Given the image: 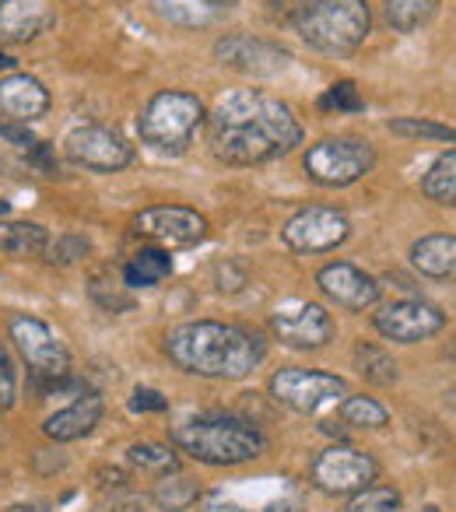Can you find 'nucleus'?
I'll return each instance as SVG.
<instances>
[{
    "label": "nucleus",
    "instance_id": "39",
    "mask_svg": "<svg viewBox=\"0 0 456 512\" xmlns=\"http://www.w3.org/2000/svg\"><path fill=\"white\" fill-rule=\"evenodd\" d=\"M200 509H204V512H243V505H239L236 498H228V495H221V491H214V495H204Z\"/></svg>",
    "mask_w": 456,
    "mask_h": 512
},
{
    "label": "nucleus",
    "instance_id": "28",
    "mask_svg": "<svg viewBox=\"0 0 456 512\" xmlns=\"http://www.w3.org/2000/svg\"><path fill=\"white\" fill-rule=\"evenodd\" d=\"M355 365L358 372H362L369 383L376 386H393L397 383V362H393V355H386L379 344H358L355 348Z\"/></svg>",
    "mask_w": 456,
    "mask_h": 512
},
{
    "label": "nucleus",
    "instance_id": "34",
    "mask_svg": "<svg viewBox=\"0 0 456 512\" xmlns=\"http://www.w3.org/2000/svg\"><path fill=\"white\" fill-rule=\"evenodd\" d=\"M320 109L323 113H362L365 99H362V92H358L355 81H334V85L323 92Z\"/></svg>",
    "mask_w": 456,
    "mask_h": 512
},
{
    "label": "nucleus",
    "instance_id": "33",
    "mask_svg": "<svg viewBox=\"0 0 456 512\" xmlns=\"http://www.w3.org/2000/svg\"><path fill=\"white\" fill-rule=\"evenodd\" d=\"M92 253V242L85 239V235H78V232H64V235H57V239H50V246H46V260H50L53 267H71V264H78L81 256H88Z\"/></svg>",
    "mask_w": 456,
    "mask_h": 512
},
{
    "label": "nucleus",
    "instance_id": "26",
    "mask_svg": "<svg viewBox=\"0 0 456 512\" xmlns=\"http://www.w3.org/2000/svg\"><path fill=\"white\" fill-rule=\"evenodd\" d=\"M127 463L141 470V474L165 477L179 470V453L172 446H162V442H134L127 449Z\"/></svg>",
    "mask_w": 456,
    "mask_h": 512
},
{
    "label": "nucleus",
    "instance_id": "41",
    "mask_svg": "<svg viewBox=\"0 0 456 512\" xmlns=\"http://www.w3.org/2000/svg\"><path fill=\"white\" fill-rule=\"evenodd\" d=\"M243 512H302V502L299 498H274V502L260 505V509H243Z\"/></svg>",
    "mask_w": 456,
    "mask_h": 512
},
{
    "label": "nucleus",
    "instance_id": "35",
    "mask_svg": "<svg viewBox=\"0 0 456 512\" xmlns=\"http://www.w3.org/2000/svg\"><path fill=\"white\" fill-rule=\"evenodd\" d=\"M15 393H18L15 365H11L8 351L0 348V411H11V407H15Z\"/></svg>",
    "mask_w": 456,
    "mask_h": 512
},
{
    "label": "nucleus",
    "instance_id": "43",
    "mask_svg": "<svg viewBox=\"0 0 456 512\" xmlns=\"http://www.w3.org/2000/svg\"><path fill=\"white\" fill-rule=\"evenodd\" d=\"M204 8H211V11H221V8H236L239 0H200Z\"/></svg>",
    "mask_w": 456,
    "mask_h": 512
},
{
    "label": "nucleus",
    "instance_id": "25",
    "mask_svg": "<svg viewBox=\"0 0 456 512\" xmlns=\"http://www.w3.org/2000/svg\"><path fill=\"white\" fill-rule=\"evenodd\" d=\"M200 498V488L193 477L186 474H165L162 481H158V488L151 491V502L158 505L162 512H186L190 505H197Z\"/></svg>",
    "mask_w": 456,
    "mask_h": 512
},
{
    "label": "nucleus",
    "instance_id": "27",
    "mask_svg": "<svg viewBox=\"0 0 456 512\" xmlns=\"http://www.w3.org/2000/svg\"><path fill=\"white\" fill-rule=\"evenodd\" d=\"M337 418L351 428H386L390 425L386 407L379 404V400L365 397V393H358V397H344L341 404H337Z\"/></svg>",
    "mask_w": 456,
    "mask_h": 512
},
{
    "label": "nucleus",
    "instance_id": "6",
    "mask_svg": "<svg viewBox=\"0 0 456 512\" xmlns=\"http://www.w3.org/2000/svg\"><path fill=\"white\" fill-rule=\"evenodd\" d=\"M302 169L313 183L344 190L376 169V148L362 137H323L306 151Z\"/></svg>",
    "mask_w": 456,
    "mask_h": 512
},
{
    "label": "nucleus",
    "instance_id": "16",
    "mask_svg": "<svg viewBox=\"0 0 456 512\" xmlns=\"http://www.w3.org/2000/svg\"><path fill=\"white\" fill-rule=\"evenodd\" d=\"M316 285L334 306L348 309V313H365V309H372L379 302V281L372 274H365L362 267L348 264V260L320 267Z\"/></svg>",
    "mask_w": 456,
    "mask_h": 512
},
{
    "label": "nucleus",
    "instance_id": "40",
    "mask_svg": "<svg viewBox=\"0 0 456 512\" xmlns=\"http://www.w3.org/2000/svg\"><path fill=\"white\" fill-rule=\"evenodd\" d=\"M144 505H148V498L130 495V491H127V498H123V502H120V495L109 498V509H102V512H144Z\"/></svg>",
    "mask_w": 456,
    "mask_h": 512
},
{
    "label": "nucleus",
    "instance_id": "29",
    "mask_svg": "<svg viewBox=\"0 0 456 512\" xmlns=\"http://www.w3.org/2000/svg\"><path fill=\"white\" fill-rule=\"evenodd\" d=\"M386 130L397 137H414V141H442V144H456V127L446 123H432V120H418V116H400L390 120Z\"/></svg>",
    "mask_w": 456,
    "mask_h": 512
},
{
    "label": "nucleus",
    "instance_id": "37",
    "mask_svg": "<svg viewBox=\"0 0 456 512\" xmlns=\"http://www.w3.org/2000/svg\"><path fill=\"white\" fill-rule=\"evenodd\" d=\"M130 407H134L137 414H162V411H169V400H165L158 390H148V386H137V390H134V400H130Z\"/></svg>",
    "mask_w": 456,
    "mask_h": 512
},
{
    "label": "nucleus",
    "instance_id": "9",
    "mask_svg": "<svg viewBox=\"0 0 456 512\" xmlns=\"http://www.w3.org/2000/svg\"><path fill=\"white\" fill-rule=\"evenodd\" d=\"M376 477H379V463L365 449L344 446V442L316 453L313 467H309V481L323 495H355V491L369 488Z\"/></svg>",
    "mask_w": 456,
    "mask_h": 512
},
{
    "label": "nucleus",
    "instance_id": "20",
    "mask_svg": "<svg viewBox=\"0 0 456 512\" xmlns=\"http://www.w3.org/2000/svg\"><path fill=\"white\" fill-rule=\"evenodd\" d=\"M411 264L428 281H456V235H421L411 246Z\"/></svg>",
    "mask_w": 456,
    "mask_h": 512
},
{
    "label": "nucleus",
    "instance_id": "45",
    "mask_svg": "<svg viewBox=\"0 0 456 512\" xmlns=\"http://www.w3.org/2000/svg\"><path fill=\"white\" fill-rule=\"evenodd\" d=\"M8 211H11V204L4 197H0V214H8Z\"/></svg>",
    "mask_w": 456,
    "mask_h": 512
},
{
    "label": "nucleus",
    "instance_id": "8",
    "mask_svg": "<svg viewBox=\"0 0 456 512\" xmlns=\"http://www.w3.org/2000/svg\"><path fill=\"white\" fill-rule=\"evenodd\" d=\"M267 390L281 407L295 414H320L348 397V383L341 376H330V372L320 369H299V365L274 372Z\"/></svg>",
    "mask_w": 456,
    "mask_h": 512
},
{
    "label": "nucleus",
    "instance_id": "22",
    "mask_svg": "<svg viewBox=\"0 0 456 512\" xmlns=\"http://www.w3.org/2000/svg\"><path fill=\"white\" fill-rule=\"evenodd\" d=\"M50 232L36 221H0V253L8 256H43Z\"/></svg>",
    "mask_w": 456,
    "mask_h": 512
},
{
    "label": "nucleus",
    "instance_id": "42",
    "mask_svg": "<svg viewBox=\"0 0 456 512\" xmlns=\"http://www.w3.org/2000/svg\"><path fill=\"white\" fill-rule=\"evenodd\" d=\"M4 512H53L50 505H39V502H18V505H8Z\"/></svg>",
    "mask_w": 456,
    "mask_h": 512
},
{
    "label": "nucleus",
    "instance_id": "38",
    "mask_svg": "<svg viewBox=\"0 0 456 512\" xmlns=\"http://www.w3.org/2000/svg\"><path fill=\"white\" fill-rule=\"evenodd\" d=\"M0 137H4V141H11L15 148H25V151H32L39 144L36 134L29 130V123H11V120H4V123H0Z\"/></svg>",
    "mask_w": 456,
    "mask_h": 512
},
{
    "label": "nucleus",
    "instance_id": "4",
    "mask_svg": "<svg viewBox=\"0 0 456 512\" xmlns=\"http://www.w3.org/2000/svg\"><path fill=\"white\" fill-rule=\"evenodd\" d=\"M292 29L302 43L320 53H355L372 32V11L365 0H302Z\"/></svg>",
    "mask_w": 456,
    "mask_h": 512
},
{
    "label": "nucleus",
    "instance_id": "32",
    "mask_svg": "<svg viewBox=\"0 0 456 512\" xmlns=\"http://www.w3.org/2000/svg\"><path fill=\"white\" fill-rule=\"evenodd\" d=\"M155 11L165 18V22L186 25V29L207 25V18H211V8H204L200 0H155Z\"/></svg>",
    "mask_w": 456,
    "mask_h": 512
},
{
    "label": "nucleus",
    "instance_id": "30",
    "mask_svg": "<svg viewBox=\"0 0 456 512\" xmlns=\"http://www.w3.org/2000/svg\"><path fill=\"white\" fill-rule=\"evenodd\" d=\"M400 491L390 484H369V488L355 491L348 498V512H397L400 509Z\"/></svg>",
    "mask_w": 456,
    "mask_h": 512
},
{
    "label": "nucleus",
    "instance_id": "46",
    "mask_svg": "<svg viewBox=\"0 0 456 512\" xmlns=\"http://www.w3.org/2000/svg\"><path fill=\"white\" fill-rule=\"evenodd\" d=\"M425 512H439V505H425Z\"/></svg>",
    "mask_w": 456,
    "mask_h": 512
},
{
    "label": "nucleus",
    "instance_id": "44",
    "mask_svg": "<svg viewBox=\"0 0 456 512\" xmlns=\"http://www.w3.org/2000/svg\"><path fill=\"white\" fill-rule=\"evenodd\" d=\"M15 67V57H8V53H0V71H11Z\"/></svg>",
    "mask_w": 456,
    "mask_h": 512
},
{
    "label": "nucleus",
    "instance_id": "23",
    "mask_svg": "<svg viewBox=\"0 0 456 512\" xmlns=\"http://www.w3.org/2000/svg\"><path fill=\"white\" fill-rule=\"evenodd\" d=\"M435 11H439V0H386L383 4L386 25L393 32H400V36H411V32L425 29L435 18Z\"/></svg>",
    "mask_w": 456,
    "mask_h": 512
},
{
    "label": "nucleus",
    "instance_id": "11",
    "mask_svg": "<svg viewBox=\"0 0 456 512\" xmlns=\"http://www.w3.org/2000/svg\"><path fill=\"white\" fill-rule=\"evenodd\" d=\"M351 235V221L337 207H302L281 228V239L295 253H330L344 246Z\"/></svg>",
    "mask_w": 456,
    "mask_h": 512
},
{
    "label": "nucleus",
    "instance_id": "3",
    "mask_svg": "<svg viewBox=\"0 0 456 512\" xmlns=\"http://www.w3.org/2000/svg\"><path fill=\"white\" fill-rule=\"evenodd\" d=\"M172 442L207 467H239V463L264 456L267 449V435L257 425L243 418H228V414L186 421L172 432Z\"/></svg>",
    "mask_w": 456,
    "mask_h": 512
},
{
    "label": "nucleus",
    "instance_id": "36",
    "mask_svg": "<svg viewBox=\"0 0 456 512\" xmlns=\"http://www.w3.org/2000/svg\"><path fill=\"white\" fill-rule=\"evenodd\" d=\"M246 281H250V274H246L239 264H232V260L214 267V285H218V292H239Z\"/></svg>",
    "mask_w": 456,
    "mask_h": 512
},
{
    "label": "nucleus",
    "instance_id": "15",
    "mask_svg": "<svg viewBox=\"0 0 456 512\" xmlns=\"http://www.w3.org/2000/svg\"><path fill=\"white\" fill-rule=\"evenodd\" d=\"M271 330L285 348L316 351L334 341V316L320 302H295L271 316Z\"/></svg>",
    "mask_w": 456,
    "mask_h": 512
},
{
    "label": "nucleus",
    "instance_id": "18",
    "mask_svg": "<svg viewBox=\"0 0 456 512\" xmlns=\"http://www.w3.org/2000/svg\"><path fill=\"white\" fill-rule=\"evenodd\" d=\"M53 8L46 0H0V43H32L53 25Z\"/></svg>",
    "mask_w": 456,
    "mask_h": 512
},
{
    "label": "nucleus",
    "instance_id": "31",
    "mask_svg": "<svg viewBox=\"0 0 456 512\" xmlns=\"http://www.w3.org/2000/svg\"><path fill=\"white\" fill-rule=\"evenodd\" d=\"M88 295H92L95 306L106 309V313H130V309H134V295L127 292V285H113V281H106L102 274H95V278L88 281Z\"/></svg>",
    "mask_w": 456,
    "mask_h": 512
},
{
    "label": "nucleus",
    "instance_id": "1",
    "mask_svg": "<svg viewBox=\"0 0 456 512\" xmlns=\"http://www.w3.org/2000/svg\"><path fill=\"white\" fill-rule=\"evenodd\" d=\"M207 144L225 165H264L302 144L292 106L260 88H236L207 113Z\"/></svg>",
    "mask_w": 456,
    "mask_h": 512
},
{
    "label": "nucleus",
    "instance_id": "13",
    "mask_svg": "<svg viewBox=\"0 0 456 512\" xmlns=\"http://www.w3.org/2000/svg\"><path fill=\"white\" fill-rule=\"evenodd\" d=\"M214 57L225 67L239 74H253V78H274L292 64V53L281 43H271L264 36H250V32H228L214 43Z\"/></svg>",
    "mask_w": 456,
    "mask_h": 512
},
{
    "label": "nucleus",
    "instance_id": "5",
    "mask_svg": "<svg viewBox=\"0 0 456 512\" xmlns=\"http://www.w3.org/2000/svg\"><path fill=\"white\" fill-rule=\"evenodd\" d=\"M207 123V109L197 95L190 92H158L148 99V106L137 116V134L151 151L162 155H183L190 151L197 130Z\"/></svg>",
    "mask_w": 456,
    "mask_h": 512
},
{
    "label": "nucleus",
    "instance_id": "21",
    "mask_svg": "<svg viewBox=\"0 0 456 512\" xmlns=\"http://www.w3.org/2000/svg\"><path fill=\"white\" fill-rule=\"evenodd\" d=\"M172 274V256L165 249H137L123 264V285L127 288H155Z\"/></svg>",
    "mask_w": 456,
    "mask_h": 512
},
{
    "label": "nucleus",
    "instance_id": "24",
    "mask_svg": "<svg viewBox=\"0 0 456 512\" xmlns=\"http://www.w3.org/2000/svg\"><path fill=\"white\" fill-rule=\"evenodd\" d=\"M421 193L442 207H456V148L439 155L421 176Z\"/></svg>",
    "mask_w": 456,
    "mask_h": 512
},
{
    "label": "nucleus",
    "instance_id": "2",
    "mask_svg": "<svg viewBox=\"0 0 456 512\" xmlns=\"http://www.w3.org/2000/svg\"><path fill=\"white\" fill-rule=\"evenodd\" d=\"M165 358L186 376L236 383L246 379L267 358V344L260 334L236 323L190 320L165 334Z\"/></svg>",
    "mask_w": 456,
    "mask_h": 512
},
{
    "label": "nucleus",
    "instance_id": "12",
    "mask_svg": "<svg viewBox=\"0 0 456 512\" xmlns=\"http://www.w3.org/2000/svg\"><path fill=\"white\" fill-rule=\"evenodd\" d=\"M372 327L397 344H418L446 330V313L428 299H400L372 313Z\"/></svg>",
    "mask_w": 456,
    "mask_h": 512
},
{
    "label": "nucleus",
    "instance_id": "19",
    "mask_svg": "<svg viewBox=\"0 0 456 512\" xmlns=\"http://www.w3.org/2000/svg\"><path fill=\"white\" fill-rule=\"evenodd\" d=\"M102 414H106V404H102L99 393H88V397L81 393L71 407H64V411L46 418L43 432H46V439H53V442H78V439H85L88 432H95Z\"/></svg>",
    "mask_w": 456,
    "mask_h": 512
},
{
    "label": "nucleus",
    "instance_id": "14",
    "mask_svg": "<svg viewBox=\"0 0 456 512\" xmlns=\"http://www.w3.org/2000/svg\"><path fill=\"white\" fill-rule=\"evenodd\" d=\"M134 232L144 235V239L162 242V246H169V249H186L207 239V218L193 211V207L158 204L137 214Z\"/></svg>",
    "mask_w": 456,
    "mask_h": 512
},
{
    "label": "nucleus",
    "instance_id": "47",
    "mask_svg": "<svg viewBox=\"0 0 456 512\" xmlns=\"http://www.w3.org/2000/svg\"><path fill=\"white\" fill-rule=\"evenodd\" d=\"M113 4H130V0H113Z\"/></svg>",
    "mask_w": 456,
    "mask_h": 512
},
{
    "label": "nucleus",
    "instance_id": "17",
    "mask_svg": "<svg viewBox=\"0 0 456 512\" xmlns=\"http://www.w3.org/2000/svg\"><path fill=\"white\" fill-rule=\"evenodd\" d=\"M50 113V92L32 74H8L0 78V116L11 123H32Z\"/></svg>",
    "mask_w": 456,
    "mask_h": 512
},
{
    "label": "nucleus",
    "instance_id": "10",
    "mask_svg": "<svg viewBox=\"0 0 456 512\" xmlns=\"http://www.w3.org/2000/svg\"><path fill=\"white\" fill-rule=\"evenodd\" d=\"M64 151L74 165L88 172H123L130 162H134V144L123 134L109 127H99V123H85V127H74L71 134L64 137Z\"/></svg>",
    "mask_w": 456,
    "mask_h": 512
},
{
    "label": "nucleus",
    "instance_id": "7",
    "mask_svg": "<svg viewBox=\"0 0 456 512\" xmlns=\"http://www.w3.org/2000/svg\"><path fill=\"white\" fill-rule=\"evenodd\" d=\"M8 334H11V344L18 348V355H22V362L29 365L32 376H36L46 390H57V383H64V379L71 376V351H67V344L60 341L39 316H29V313L11 316Z\"/></svg>",
    "mask_w": 456,
    "mask_h": 512
}]
</instances>
